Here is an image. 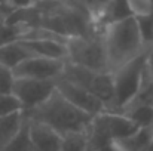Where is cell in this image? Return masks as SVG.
I'll return each mask as SVG.
<instances>
[{
  "label": "cell",
  "mask_w": 153,
  "mask_h": 151,
  "mask_svg": "<svg viewBox=\"0 0 153 151\" xmlns=\"http://www.w3.org/2000/svg\"><path fill=\"white\" fill-rule=\"evenodd\" d=\"M100 31L105 49L107 68L111 73L150 49L143 37L138 21L132 16L108 22Z\"/></svg>",
  "instance_id": "1"
},
{
  "label": "cell",
  "mask_w": 153,
  "mask_h": 151,
  "mask_svg": "<svg viewBox=\"0 0 153 151\" xmlns=\"http://www.w3.org/2000/svg\"><path fill=\"white\" fill-rule=\"evenodd\" d=\"M24 113L28 119L39 120L51 126L52 129H55L61 135L68 133V132L88 130L94 117L82 111L76 105H73L68 99H65L56 91V88L49 95L48 99H45L37 107L27 110Z\"/></svg>",
  "instance_id": "2"
},
{
  "label": "cell",
  "mask_w": 153,
  "mask_h": 151,
  "mask_svg": "<svg viewBox=\"0 0 153 151\" xmlns=\"http://www.w3.org/2000/svg\"><path fill=\"white\" fill-rule=\"evenodd\" d=\"M65 46L68 62L94 71H108L105 49L100 30L83 36L68 37L65 40Z\"/></svg>",
  "instance_id": "3"
},
{
  "label": "cell",
  "mask_w": 153,
  "mask_h": 151,
  "mask_svg": "<svg viewBox=\"0 0 153 151\" xmlns=\"http://www.w3.org/2000/svg\"><path fill=\"white\" fill-rule=\"evenodd\" d=\"M150 50V49H149ZM149 50L141 53L140 56L134 58L119 70L113 71V79H114V111H120L129 101L135 95L143 70L146 67L147 58H149Z\"/></svg>",
  "instance_id": "4"
},
{
  "label": "cell",
  "mask_w": 153,
  "mask_h": 151,
  "mask_svg": "<svg viewBox=\"0 0 153 151\" xmlns=\"http://www.w3.org/2000/svg\"><path fill=\"white\" fill-rule=\"evenodd\" d=\"M56 88V80H40L31 77H15L12 94L19 99L22 110H31L49 98Z\"/></svg>",
  "instance_id": "5"
},
{
  "label": "cell",
  "mask_w": 153,
  "mask_h": 151,
  "mask_svg": "<svg viewBox=\"0 0 153 151\" xmlns=\"http://www.w3.org/2000/svg\"><path fill=\"white\" fill-rule=\"evenodd\" d=\"M65 59L33 55L18 64L12 73L15 77H31L40 80H58L62 76Z\"/></svg>",
  "instance_id": "6"
},
{
  "label": "cell",
  "mask_w": 153,
  "mask_h": 151,
  "mask_svg": "<svg viewBox=\"0 0 153 151\" xmlns=\"http://www.w3.org/2000/svg\"><path fill=\"white\" fill-rule=\"evenodd\" d=\"M56 91L65 99L70 101L73 105H76L77 108H80L82 111H85L91 116H97L105 110L104 104L92 92H89L86 88H83L68 79L59 77L56 80Z\"/></svg>",
  "instance_id": "7"
},
{
  "label": "cell",
  "mask_w": 153,
  "mask_h": 151,
  "mask_svg": "<svg viewBox=\"0 0 153 151\" xmlns=\"http://www.w3.org/2000/svg\"><path fill=\"white\" fill-rule=\"evenodd\" d=\"M28 126H30V136H31L34 151L59 150L61 136H62L61 133H58L55 129H52L51 126H48V124H45L39 120H33V119H28Z\"/></svg>",
  "instance_id": "8"
},
{
  "label": "cell",
  "mask_w": 153,
  "mask_h": 151,
  "mask_svg": "<svg viewBox=\"0 0 153 151\" xmlns=\"http://www.w3.org/2000/svg\"><path fill=\"white\" fill-rule=\"evenodd\" d=\"M153 144L152 127H138L134 133L111 141V151H147Z\"/></svg>",
  "instance_id": "9"
},
{
  "label": "cell",
  "mask_w": 153,
  "mask_h": 151,
  "mask_svg": "<svg viewBox=\"0 0 153 151\" xmlns=\"http://www.w3.org/2000/svg\"><path fill=\"white\" fill-rule=\"evenodd\" d=\"M33 56L31 50L28 49L21 40L10 42L0 46V65L7 67L13 70L18 64H21L24 59Z\"/></svg>",
  "instance_id": "10"
},
{
  "label": "cell",
  "mask_w": 153,
  "mask_h": 151,
  "mask_svg": "<svg viewBox=\"0 0 153 151\" xmlns=\"http://www.w3.org/2000/svg\"><path fill=\"white\" fill-rule=\"evenodd\" d=\"M24 122H25L24 110L15 111L6 116H0V150L18 133Z\"/></svg>",
  "instance_id": "11"
},
{
  "label": "cell",
  "mask_w": 153,
  "mask_h": 151,
  "mask_svg": "<svg viewBox=\"0 0 153 151\" xmlns=\"http://www.w3.org/2000/svg\"><path fill=\"white\" fill-rule=\"evenodd\" d=\"M0 151H34L31 136H30V126H28V119L27 117H25L24 124L18 130V133Z\"/></svg>",
  "instance_id": "12"
},
{
  "label": "cell",
  "mask_w": 153,
  "mask_h": 151,
  "mask_svg": "<svg viewBox=\"0 0 153 151\" xmlns=\"http://www.w3.org/2000/svg\"><path fill=\"white\" fill-rule=\"evenodd\" d=\"M89 145L88 130L68 132L61 136V145L58 151H86Z\"/></svg>",
  "instance_id": "13"
},
{
  "label": "cell",
  "mask_w": 153,
  "mask_h": 151,
  "mask_svg": "<svg viewBox=\"0 0 153 151\" xmlns=\"http://www.w3.org/2000/svg\"><path fill=\"white\" fill-rule=\"evenodd\" d=\"M120 113L129 117L138 127H152L153 129V107L135 105V107L123 108Z\"/></svg>",
  "instance_id": "14"
},
{
  "label": "cell",
  "mask_w": 153,
  "mask_h": 151,
  "mask_svg": "<svg viewBox=\"0 0 153 151\" xmlns=\"http://www.w3.org/2000/svg\"><path fill=\"white\" fill-rule=\"evenodd\" d=\"M129 16L137 21L153 18V0H125Z\"/></svg>",
  "instance_id": "15"
},
{
  "label": "cell",
  "mask_w": 153,
  "mask_h": 151,
  "mask_svg": "<svg viewBox=\"0 0 153 151\" xmlns=\"http://www.w3.org/2000/svg\"><path fill=\"white\" fill-rule=\"evenodd\" d=\"M111 0H80V4L83 6V9L88 12L89 18L92 19L94 25L97 24V21L100 19V16L102 15L104 9L107 7V4Z\"/></svg>",
  "instance_id": "16"
},
{
  "label": "cell",
  "mask_w": 153,
  "mask_h": 151,
  "mask_svg": "<svg viewBox=\"0 0 153 151\" xmlns=\"http://www.w3.org/2000/svg\"><path fill=\"white\" fill-rule=\"evenodd\" d=\"M21 110H22V105L13 94L0 95V116H6V114L21 111Z\"/></svg>",
  "instance_id": "17"
},
{
  "label": "cell",
  "mask_w": 153,
  "mask_h": 151,
  "mask_svg": "<svg viewBox=\"0 0 153 151\" xmlns=\"http://www.w3.org/2000/svg\"><path fill=\"white\" fill-rule=\"evenodd\" d=\"M15 76L10 68L0 65V95L3 94H12V86H13Z\"/></svg>",
  "instance_id": "18"
},
{
  "label": "cell",
  "mask_w": 153,
  "mask_h": 151,
  "mask_svg": "<svg viewBox=\"0 0 153 151\" xmlns=\"http://www.w3.org/2000/svg\"><path fill=\"white\" fill-rule=\"evenodd\" d=\"M31 0H0V6H4V7H10L15 9V7H19V6H25V4H30Z\"/></svg>",
  "instance_id": "19"
},
{
  "label": "cell",
  "mask_w": 153,
  "mask_h": 151,
  "mask_svg": "<svg viewBox=\"0 0 153 151\" xmlns=\"http://www.w3.org/2000/svg\"><path fill=\"white\" fill-rule=\"evenodd\" d=\"M58 1H62V3H70V4H77V3H80V0H58Z\"/></svg>",
  "instance_id": "20"
},
{
  "label": "cell",
  "mask_w": 153,
  "mask_h": 151,
  "mask_svg": "<svg viewBox=\"0 0 153 151\" xmlns=\"http://www.w3.org/2000/svg\"><path fill=\"white\" fill-rule=\"evenodd\" d=\"M86 151H97V150H95V148H92L91 145H88V148H86Z\"/></svg>",
  "instance_id": "21"
},
{
  "label": "cell",
  "mask_w": 153,
  "mask_h": 151,
  "mask_svg": "<svg viewBox=\"0 0 153 151\" xmlns=\"http://www.w3.org/2000/svg\"><path fill=\"white\" fill-rule=\"evenodd\" d=\"M3 21H4V16H3V15H0V24H1Z\"/></svg>",
  "instance_id": "22"
},
{
  "label": "cell",
  "mask_w": 153,
  "mask_h": 151,
  "mask_svg": "<svg viewBox=\"0 0 153 151\" xmlns=\"http://www.w3.org/2000/svg\"><path fill=\"white\" fill-rule=\"evenodd\" d=\"M150 52H152V53H153V46H152V48H150Z\"/></svg>",
  "instance_id": "23"
}]
</instances>
